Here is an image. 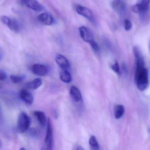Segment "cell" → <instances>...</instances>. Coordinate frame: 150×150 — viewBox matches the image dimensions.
Instances as JSON below:
<instances>
[{
  "instance_id": "6da1fadb",
  "label": "cell",
  "mask_w": 150,
  "mask_h": 150,
  "mask_svg": "<svg viewBox=\"0 0 150 150\" xmlns=\"http://www.w3.org/2000/svg\"><path fill=\"white\" fill-rule=\"evenodd\" d=\"M133 52L137 64L135 74V83L139 90L144 91L146 89L149 83L148 70L146 67L144 59L139 48L135 46L133 49Z\"/></svg>"
},
{
  "instance_id": "7a4b0ae2",
  "label": "cell",
  "mask_w": 150,
  "mask_h": 150,
  "mask_svg": "<svg viewBox=\"0 0 150 150\" xmlns=\"http://www.w3.org/2000/svg\"><path fill=\"white\" fill-rule=\"evenodd\" d=\"M31 124V119L25 112L20 113L17 121L16 129L19 133H23L28 130Z\"/></svg>"
},
{
  "instance_id": "3957f363",
  "label": "cell",
  "mask_w": 150,
  "mask_h": 150,
  "mask_svg": "<svg viewBox=\"0 0 150 150\" xmlns=\"http://www.w3.org/2000/svg\"><path fill=\"white\" fill-rule=\"evenodd\" d=\"M0 21L14 32L18 33L20 31V26L15 20L11 19L6 16H2L0 17Z\"/></svg>"
},
{
  "instance_id": "277c9868",
  "label": "cell",
  "mask_w": 150,
  "mask_h": 150,
  "mask_svg": "<svg viewBox=\"0 0 150 150\" xmlns=\"http://www.w3.org/2000/svg\"><path fill=\"white\" fill-rule=\"evenodd\" d=\"M53 144V132L52 126L50 119L47 122V130L45 139V145L47 150H52Z\"/></svg>"
},
{
  "instance_id": "5b68a950",
  "label": "cell",
  "mask_w": 150,
  "mask_h": 150,
  "mask_svg": "<svg viewBox=\"0 0 150 150\" xmlns=\"http://www.w3.org/2000/svg\"><path fill=\"white\" fill-rule=\"evenodd\" d=\"M74 8L76 12L79 15L86 18L91 22H94L93 13L89 8L79 5H76Z\"/></svg>"
},
{
  "instance_id": "8992f818",
  "label": "cell",
  "mask_w": 150,
  "mask_h": 150,
  "mask_svg": "<svg viewBox=\"0 0 150 150\" xmlns=\"http://www.w3.org/2000/svg\"><path fill=\"white\" fill-rule=\"evenodd\" d=\"M111 7L117 13L122 14L126 10L127 6L124 0H112Z\"/></svg>"
},
{
  "instance_id": "52a82bcc",
  "label": "cell",
  "mask_w": 150,
  "mask_h": 150,
  "mask_svg": "<svg viewBox=\"0 0 150 150\" xmlns=\"http://www.w3.org/2000/svg\"><path fill=\"white\" fill-rule=\"evenodd\" d=\"M23 5L35 11L41 12L44 9L43 7L37 0H21Z\"/></svg>"
},
{
  "instance_id": "ba28073f",
  "label": "cell",
  "mask_w": 150,
  "mask_h": 150,
  "mask_svg": "<svg viewBox=\"0 0 150 150\" xmlns=\"http://www.w3.org/2000/svg\"><path fill=\"white\" fill-rule=\"evenodd\" d=\"M38 22L43 25L51 26L55 23L54 17L49 13H44L38 16L37 17Z\"/></svg>"
},
{
  "instance_id": "9c48e42d",
  "label": "cell",
  "mask_w": 150,
  "mask_h": 150,
  "mask_svg": "<svg viewBox=\"0 0 150 150\" xmlns=\"http://www.w3.org/2000/svg\"><path fill=\"white\" fill-rule=\"evenodd\" d=\"M32 72L39 76H44L48 73V69L47 67L42 64H36L33 65L31 67Z\"/></svg>"
},
{
  "instance_id": "30bf717a",
  "label": "cell",
  "mask_w": 150,
  "mask_h": 150,
  "mask_svg": "<svg viewBox=\"0 0 150 150\" xmlns=\"http://www.w3.org/2000/svg\"><path fill=\"white\" fill-rule=\"evenodd\" d=\"M80 34L82 39L85 42L88 43L91 40H93V35L86 27L81 26L79 28Z\"/></svg>"
},
{
  "instance_id": "8fae6325",
  "label": "cell",
  "mask_w": 150,
  "mask_h": 150,
  "mask_svg": "<svg viewBox=\"0 0 150 150\" xmlns=\"http://www.w3.org/2000/svg\"><path fill=\"white\" fill-rule=\"evenodd\" d=\"M20 96L22 100L28 105H31L34 102L33 96L28 90H22L20 92Z\"/></svg>"
},
{
  "instance_id": "7c38bea8",
  "label": "cell",
  "mask_w": 150,
  "mask_h": 150,
  "mask_svg": "<svg viewBox=\"0 0 150 150\" xmlns=\"http://www.w3.org/2000/svg\"><path fill=\"white\" fill-rule=\"evenodd\" d=\"M56 63L63 69H67L70 67V65L67 59L61 54L57 55L55 58Z\"/></svg>"
},
{
  "instance_id": "4fadbf2b",
  "label": "cell",
  "mask_w": 150,
  "mask_h": 150,
  "mask_svg": "<svg viewBox=\"0 0 150 150\" xmlns=\"http://www.w3.org/2000/svg\"><path fill=\"white\" fill-rule=\"evenodd\" d=\"M34 115L40 126L42 127H45L47 124V121L44 112L39 110H36L34 111Z\"/></svg>"
},
{
  "instance_id": "5bb4252c",
  "label": "cell",
  "mask_w": 150,
  "mask_h": 150,
  "mask_svg": "<svg viewBox=\"0 0 150 150\" xmlns=\"http://www.w3.org/2000/svg\"><path fill=\"white\" fill-rule=\"evenodd\" d=\"M70 94L76 103H79L82 100V95L79 88L75 86H72L70 89Z\"/></svg>"
},
{
  "instance_id": "9a60e30c",
  "label": "cell",
  "mask_w": 150,
  "mask_h": 150,
  "mask_svg": "<svg viewBox=\"0 0 150 150\" xmlns=\"http://www.w3.org/2000/svg\"><path fill=\"white\" fill-rule=\"evenodd\" d=\"M42 84V81L41 79L39 78H37L33 81L28 82L27 84V88L29 89H33V90H35L39 88Z\"/></svg>"
},
{
  "instance_id": "2e32d148",
  "label": "cell",
  "mask_w": 150,
  "mask_h": 150,
  "mask_svg": "<svg viewBox=\"0 0 150 150\" xmlns=\"http://www.w3.org/2000/svg\"><path fill=\"white\" fill-rule=\"evenodd\" d=\"M60 79L64 83H70L72 80L71 75L67 69H63L60 73Z\"/></svg>"
},
{
  "instance_id": "e0dca14e",
  "label": "cell",
  "mask_w": 150,
  "mask_h": 150,
  "mask_svg": "<svg viewBox=\"0 0 150 150\" xmlns=\"http://www.w3.org/2000/svg\"><path fill=\"white\" fill-rule=\"evenodd\" d=\"M125 113V108L122 105H117L114 109L115 117L116 119H119Z\"/></svg>"
},
{
  "instance_id": "ac0fdd59",
  "label": "cell",
  "mask_w": 150,
  "mask_h": 150,
  "mask_svg": "<svg viewBox=\"0 0 150 150\" xmlns=\"http://www.w3.org/2000/svg\"><path fill=\"white\" fill-rule=\"evenodd\" d=\"M89 145L93 150H97L99 149V145L96 137L92 136L89 139Z\"/></svg>"
},
{
  "instance_id": "d6986e66",
  "label": "cell",
  "mask_w": 150,
  "mask_h": 150,
  "mask_svg": "<svg viewBox=\"0 0 150 150\" xmlns=\"http://www.w3.org/2000/svg\"><path fill=\"white\" fill-rule=\"evenodd\" d=\"M25 78V76L23 75H12L10 76V79L14 84H18L23 81Z\"/></svg>"
},
{
  "instance_id": "ffe728a7",
  "label": "cell",
  "mask_w": 150,
  "mask_h": 150,
  "mask_svg": "<svg viewBox=\"0 0 150 150\" xmlns=\"http://www.w3.org/2000/svg\"><path fill=\"white\" fill-rule=\"evenodd\" d=\"M88 43L91 45V47L93 49V50L96 52V53H99L100 52V47H99L98 44L94 40H92L88 42Z\"/></svg>"
},
{
  "instance_id": "44dd1931",
  "label": "cell",
  "mask_w": 150,
  "mask_h": 150,
  "mask_svg": "<svg viewBox=\"0 0 150 150\" xmlns=\"http://www.w3.org/2000/svg\"><path fill=\"white\" fill-rule=\"evenodd\" d=\"M28 134L30 137L33 138H37L39 136V132L35 128L29 129Z\"/></svg>"
},
{
  "instance_id": "7402d4cb",
  "label": "cell",
  "mask_w": 150,
  "mask_h": 150,
  "mask_svg": "<svg viewBox=\"0 0 150 150\" xmlns=\"http://www.w3.org/2000/svg\"><path fill=\"white\" fill-rule=\"evenodd\" d=\"M132 28V24L131 22L128 20V19H125L124 21V28L126 31H129Z\"/></svg>"
},
{
  "instance_id": "603a6c76",
  "label": "cell",
  "mask_w": 150,
  "mask_h": 150,
  "mask_svg": "<svg viewBox=\"0 0 150 150\" xmlns=\"http://www.w3.org/2000/svg\"><path fill=\"white\" fill-rule=\"evenodd\" d=\"M111 68L117 74H120V68H119V65L117 62H116L114 64L112 65Z\"/></svg>"
},
{
  "instance_id": "cb8c5ba5",
  "label": "cell",
  "mask_w": 150,
  "mask_h": 150,
  "mask_svg": "<svg viewBox=\"0 0 150 150\" xmlns=\"http://www.w3.org/2000/svg\"><path fill=\"white\" fill-rule=\"evenodd\" d=\"M7 78V75L5 72L0 71V81H4Z\"/></svg>"
},
{
  "instance_id": "d4e9b609",
  "label": "cell",
  "mask_w": 150,
  "mask_h": 150,
  "mask_svg": "<svg viewBox=\"0 0 150 150\" xmlns=\"http://www.w3.org/2000/svg\"><path fill=\"white\" fill-rule=\"evenodd\" d=\"M1 146H2V143H1V141L0 140V147H1Z\"/></svg>"
},
{
  "instance_id": "484cf974",
  "label": "cell",
  "mask_w": 150,
  "mask_h": 150,
  "mask_svg": "<svg viewBox=\"0 0 150 150\" xmlns=\"http://www.w3.org/2000/svg\"><path fill=\"white\" fill-rule=\"evenodd\" d=\"M0 57H1V55H0Z\"/></svg>"
}]
</instances>
